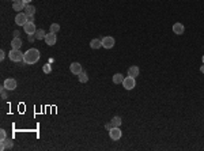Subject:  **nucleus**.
Masks as SVG:
<instances>
[{
	"label": "nucleus",
	"mask_w": 204,
	"mask_h": 151,
	"mask_svg": "<svg viewBox=\"0 0 204 151\" xmlns=\"http://www.w3.org/2000/svg\"><path fill=\"white\" fill-rule=\"evenodd\" d=\"M0 59H2V60L6 59V52H4V50H0Z\"/></svg>",
	"instance_id": "cd10ccee"
},
{
	"label": "nucleus",
	"mask_w": 204,
	"mask_h": 151,
	"mask_svg": "<svg viewBox=\"0 0 204 151\" xmlns=\"http://www.w3.org/2000/svg\"><path fill=\"white\" fill-rule=\"evenodd\" d=\"M25 7H26V3L23 2V0H18V2H14L12 3V8H14V11H23L25 10Z\"/></svg>",
	"instance_id": "ddd939ff"
},
{
	"label": "nucleus",
	"mask_w": 204,
	"mask_h": 151,
	"mask_svg": "<svg viewBox=\"0 0 204 151\" xmlns=\"http://www.w3.org/2000/svg\"><path fill=\"white\" fill-rule=\"evenodd\" d=\"M29 22V18L25 12H18V15L15 16V23L18 26H25L26 23Z\"/></svg>",
	"instance_id": "20e7f679"
},
{
	"label": "nucleus",
	"mask_w": 204,
	"mask_h": 151,
	"mask_svg": "<svg viewBox=\"0 0 204 151\" xmlns=\"http://www.w3.org/2000/svg\"><path fill=\"white\" fill-rule=\"evenodd\" d=\"M202 61H203V64H204V54H203V57H202Z\"/></svg>",
	"instance_id": "2f4dec72"
},
{
	"label": "nucleus",
	"mask_w": 204,
	"mask_h": 151,
	"mask_svg": "<svg viewBox=\"0 0 204 151\" xmlns=\"http://www.w3.org/2000/svg\"><path fill=\"white\" fill-rule=\"evenodd\" d=\"M34 40H36V36H29V41H30V42H33Z\"/></svg>",
	"instance_id": "c85d7f7f"
},
{
	"label": "nucleus",
	"mask_w": 204,
	"mask_h": 151,
	"mask_svg": "<svg viewBox=\"0 0 204 151\" xmlns=\"http://www.w3.org/2000/svg\"><path fill=\"white\" fill-rule=\"evenodd\" d=\"M14 38H20V33L18 32V30H15V32H14Z\"/></svg>",
	"instance_id": "bb28decb"
},
{
	"label": "nucleus",
	"mask_w": 204,
	"mask_h": 151,
	"mask_svg": "<svg viewBox=\"0 0 204 151\" xmlns=\"http://www.w3.org/2000/svg\"><path fill=\"white\" fill-rule=\"evenodd\" d=\"M200 72H203V74H204V64H203L202 67H200Z\"/></svg>",
	"instance_id": "c756f323"
},
{
	"label": "nucleus",
	"mask_w": 204,
	"mask_h": 151,
	"mask_svg": "<svg viewBox=\"0 0 204 151\" xmlns=\"http://www.w3.org/2000/svg\"><path fill=\"white\" fill-rule=\"evenodd\" d=\"M0 94H2V99H6L7 98V88L4 87V86L0 88Z\"/></svg>",
	"instance_id": "b1692460"
},
{
	"label": "nucleus",
	"mask_w": 204,
	"mask_h": 151,
	"mask_svg": "<svg viewBox=\"0 0 204 151\" xmlns=\"http://www.w3.org/2000/svg\"><path fill=\"white\" fill-rule=\"evenodd\" d=\"M79 82H80V83H86V82H88V76H87V74H86V72H83V71H82V72L79 74Z\"/></svg>",
	"instance_id": "412c9836"
},
{
	"label": "nucleus",
	"mask_w": 204,
	"mask_h": 151,
	"mask_svg": "<svg viewBox=\"0 0 204 151\" xmlns=\"http://www.w3.org/2000/svg\"><path fill=\"white\" fill-rule=\"evenodd\" d=\"M42 71H44V74H50L52 72V66H50V64H45V66L42 67Z\"/></svg>",
	"instance_id": "5701e85b"
},
{
	"label": "nucleus",
	"mask_w": 204,
	"mask_h": 151,
	"mask_svg": "<svg viewBox=\"0 0 204 151\" xmlns=\"http://www.w3.org/2000/svg\"><path fill=\"white\" fill-rule=\"evenodd\" d=\"M25 14L27 15V18H32V16H34V15H36V7L32 6V4H26Z\"/></svg>",
	"instance_id": "2eb2a0df"
},
{
	"label": "nucleus",
	"mask_w": 204,
	"mask_h": 151,
	"mask_svg": "<svg viewBox=\"0 0 204 151\" xmlns=\"http://www.w3.org/2000/svg\"><path fill=\"white\" fill-rule=\"evenodd\" d=\"M110 123L113 124V127H120L121 123H122V120H121V117H118V116H114V117L112 119Z\"/></svg>",
	"instance_id": "aec40b11"
},
{
	"label": "nucleus",
	"mask_w": 204,
	"mask_h": 151,
	"mask_svg": "<svg viewBox=\"0 0 204 151\" xmlns=\"http://www.w3.org/2000/svg\"><path fill=\"white\" fill-rule=\"evenodd\" d=\"M40 60V50L36 49V48H32V49L26 50L25 54H23V63L25 64H36L37 61Z\"/></svg>",
	"instance_id": "f257e3e1"
},
{
	"label": "nucleus",
	"mask_w": 204,
	"mask_h": 151,
	"mask_svg": "<svg viewBox=\"0 0 204 151\" xmlns=\"http://www.w3.org/2000/svg\"><path fill=\"white\" fill-rule=\"evenodd\" d=\"M124 82V76H122V74H114L113 75V83L114 84H120Z\"/></svg>",
	"instance_id": "a211bd4d"
},
{
	"label": "nucleus",
	"mask_w": 204,
	"mask_h": 151,
	"mask_svg": "<svg viewBox=\"0 0 204 151\" xmlns=\"http://www.w3.org/2000/svg\"><path fill=\"white\" fill-rule=\"evenodd\" d=\"M101 46H102V40L94 38V40L90 41V48H91V49H100Z\"/></svg>",
	"instance_id": "dca6fc26"
},
{
	"label": "nucleus",
	"mask_w": 204,
	"mask_h": 151,
	"mask_svg": "<svg viewBox=\"0 0 204 151\" xmlns=\"http://www.w3.org/2000/svg\"><path fill=\"white\" fill-rule=\"evenodd\" d=\"M121 129H120V127H113V128L109 131V136H110V139L112 140H118L121 138Z\"/></svg>",
	"instance_id": "423d86ee"
},
{
	"label": "nucleus",
	"mask_w": 204,
	"mask_h": 151,
	"mask_svg": "<svg viewBox=\"0 0 204 151\" xmlns=\"http://www.w3.org/2000/svg\"><path fill=\"white\" fill-rule=\"evenodd\" d=\"M3 86H4L8 91H12V90H15L16 88V80L15 79H12V78H8V79H6L4 80V84Z\"/></svg>",
	"instance_id": "1a4fd4ad"
},
{
	"label": "nucleus",
	"mask_w": 204,
	"mask_h": 151,
	"mask_svg": "<svg viewBox=\"0 0 204 151\" xmlns=\"http://www.w3.org/2000/svg\"><path fill=\"white\" fill-rule=\"evenodd\" d=\"M113 46H114L113 37H104V38H102V48H105V49H112Z\"/></svg>",
	"instance_id": "0eeeda50"
},
{
	"label": "nucleus",
	"mask_w": 204,
	"mask_h": 151,
	"mask_svg": "<svg viewBox=\"0 0 204 151\" xmlns=\"http://www.w3.org/2000/svg\"><path fill=\"white\" fill-rule=\"evenodd\" d=\"M122 86H124L125 90H132V88H135V86H136L135 78H132V76H125V78H124V82H122Z\"/></svg>",
	"instance_id": "7ed1b4c3"
},
{
	"label": "nucleus",
	"mask_w": 204,
	"mask_h": 151,
	"mask_svg": "<svg viewBox=\"0 0 204 151\" xmlns=\"http://www.w3.org/2000/svg\"><path fill=\"white\" fill-rule=\"evenodd\" d=\"M11 46H12V49H20V46H22V40L20 38H14L11 41Z\"/></svg>",
	"instance_id": "f3484780"
},
{
	"label": "nucleus",
	"mask_w": 204,
	"mask_h": 151,
	"mask_svg": "<svg viewBox=\"0 0 204 151\" xmlns=\"http://www.w3.org/2000/svg\"><path fill=\"white\" fill-rule=\"evenodd\" d=\"M56 41H57L56 33H52V32L46 33V37H45V44H46V45H49V46H53L54 44H56Z\"/></svg>",
	"instance_id": "6e6552de"
},
{
	"label": "nucleus",
	"mask_w": 204,
	"mask_h": 151,
	"mask_svg": "<svg viewBox=\"0 0 204 151\" xmlns=\"http://www.w3.org/2000/svg\"><path fill=\"white\" fill-rule=\"evenodd\" d=\"M139 74H140V70H139L138 66H131L128 68V76H132V78H138Z\"/></svg>",
	"instance_id": "4468645a"
},
{
	"label": "nucleus",
	"mask_w": 204,
	"mask_h": 151,
	"mask_svg": "<svg viewBox=\"0 0 204 151\" xmlns=\"http://www.w3.org/2000/svg\"><path fill=\"white\" fill-rule=\"evenodd\" d=\"M70 71H71V72H72L74 75H79V74L82 72V66H80V63H78V61H75V63H71Z\"/></svg>",
	"instance_id": "9b49d317"
},
{
	"label": "nucleus",
	"mask_w": 204,
	"mask_h": 151,
	"mask_svg": "<svg viewBox=\"0 0 204 151\" xmlns=\"http://www.w3.org/2000/svg\"><path fill=\"white\" fill-rule=\"evenodd\" d=\"M59 30H60L59 23H52V25H50V32L52 33H59Z\"/></svg>",
	"instance_id": "4be33fe9"
},
{
	"label": "nucleus",
	"mask_w": 204,
	"mask_h": 151,
	"mask_svg": "<svg viewBox=\"0 0 204 151\" xmlns=\"http://www.w3.org/2000/svg\"><path fill=\"white\" fill-rule=\"evenodd\" d=\"M23 2H25V3H26V4H29V3H30V2H32V0H23Z\"/></svg>",
	"instance_id": "7c9ffc66"
},
{
	"label": "nucleus",
	"mask_w": 204,
	"mask_h": 151,
	"mask_svg": "<svg viewBox=\"0 0 204 151\" xmlns=\"http://www.w3.org/2000/svg\"><path fill=\"white\" fill-rule=\"evenodd\" d=\"M4 139H7V132L4 129H0V140H4Z\"/></svg>",
	"instance_id": "393cba45"
},
{
	"label": "nucleus",
	"mask_w": 204,
	"mask_h": 151,
	"mask_svg": "<svg viewBox=\"0 0 204 151\" xmlns=\"http://www.w3.org/2000/svg\"><path fill=\"white\" fill-rule=\"evenodd\" d=\"M34 36H36V40H45V37H46V33L44 32L42 29H40V30H37Z\"/></svg>",
	"instance_id": "6ab92c4d"
},
{
	"label": "nucleus",
	"mask_w": 204,
	"mask_h": 151,
	"mask_svg": "<svg viewBox=\"0 0 204 151\" xmlns=\"http://www.w3.org/2000/svg\"><path fill=\"white\" fill-rule=\"evenodd\" d=\"M14 2H18V0H12V3H14Z\"/></svg>",
	"instance_id": "473e14b6"
},
{
	"label": "nucleus",
	"mask_w": 204,
	"mask_h": 151,
	"mask_svg": "<svg viewBox=\"0 0 204 151\" xmlns=\"http://www.w3.org/2000/svg\"><path fill=\"white\" fill-rule=\"evenodd\" d=\"M184 32H185V27H184L182 23L177 22L173 25V33L177 34V36H181V34H184Z\"/></svg>",
	"instance_id": "f8f14e48"
},
{
	"label": "nucleus",
	"mask_w": 204,
	"mask_h": 151,
	"mask_svg": "<svg viewBox=\"0 0 204 151\" xmlns=\"http://www.w3.org/2000/svg\"><path fill=\"white\" fill-rule=\"evenodd\" d=\"M23 54L25 53L20 52V49H11V52L8 53V57L14 63H20V61H23Z\"/></svg>",
	"instance_id": "f03ea898"
},
{
	"label": "nucleus",
	"mask_w": 204,
	"mask_h": 151,
	"mask_svg": "<svg viewBox=\"0 0 204 151\" xmlns=\"http://www.w3.org/2000/svg\"><path fill=\"white\" fill-rule=\"evenodd\" d=\"M23 30H25V33L27 34V36H34L37 32V29H36V25H34V22H27L25 26H23Z\"/></svg>",
	"instance_id": "39448f33"
},
{
	"label": "nucleus",
	"mask_w": 204,
	"mask_h": 151,
	"mask_svg": "<svg viewBox=\"0 0 204 151\" xmlns=\"http://www.w3.org/2000/svg\"><path fill=\"white\" fill-rule=\"evenodd\" d=\"M12 146H14L12 140H10V139H4V140H0V150H2V151L12 149Z\"/></svg>",
	"instance_id": "9d476101"
},
{
	"label": "nucleus",
	"mask_w": 204,
	"mask_h": 151,
	"mask_svg": "<svg viewBox=\"0 0 204 151\" xmlns=\"http://www.w3.org/2000/svg\"><path fill=\"white\" fill-rule=\"evenodd\" d=\"M112 128H113V124H112V123H108V124L106 125H105V129H106V131L109 132V131H110V129Z\"/></svg>",
	"instance_id": "a878e982"
}]
</instances>
